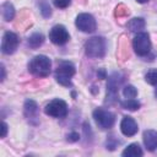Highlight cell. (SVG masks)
<instances>
[{"mask_svg": "<svg viewBox=\"0 0 157 157\" xmlns=\"http://www.w3.org/2000/svg\"><path fill=\"white\" fill-rule=\"evenodd\" d=\"M123 96L128 99V98H135L137 96V90L132 86V85H126L123 88Z\"/></svg>", "mask_w": 157, "mask_h": 157, "instance_id": "d6986e66", "label": "cell"}, {"mask_svg": "<svg viewBox=\"0 0 157 157\" xmlns=\"http://www.w3.org/2000/svg\"><path fill=\"white\" fill-rule=\"evenodd\" d=\"M132 47L135 53L139 56H145L150 53L151 50V40H150V36L146 32H139L134 40H132Z\"/></svg>", "mask_w": 157, "mask_h": 157, "instance_id": "52a82bcc", "label": "cell"}, {"mask_svg": "<svg viewBox=\"0 0 157 157\" xmlns=\"http://www.w3.org/2000/svg\"><path fill=\"white\" fill-rule=\"evenodd\" d=\"M70 36L67 29L63 25H55L50 31H49V39L52 43L56 45H63L69 40Z\"/></svg>", "mask_w": 157, "mask_h": 157, "instance_id": "30bf717a", "label": "cell"}, {"mask_svg": "<svg viewBox=\"0 0 157 157\" xmlns=\"http://www.w3.org/2000/svg\"><path fill=\"white\" fill-rule=\"evenodd\" d=\"M137 2H140V4H146V2H148L150 0H136Z\"/></svg>", "mask_w": 157, "mask_h": 157, "instance_id": "4316f807", "label": "cell"}, {"mask_svg": "<svg viewBox=\"0 0 157 157\" xmlns=\"http://www.w3.org/2000/svg\"><path fill=\"white\" fill-rule=\"evenodd\" d=\"M44 113L53 118H65L67 115V104L63 99H53L45 105Z\"/></svg>", "mask_w": 157, "mask_h": 157, "instance_id": "8992f818", "label": "cell"}, {"mask_svg": "<svg viewBox=\"0 0 157 157\" xmlns=\"http://www.w3.org/2000/svg\"><path fill=\"white\" fill-rule=\"evenodd\" d=\"M18 43H20V39L16 33L11 31L5 32L2 36V40H1V53L6 55L15 53V50L18 47Z\"/></svg>", "mask_w": 157, "mask_h": 157, "instance_id": "ba28073f", "label": "cell"}, {"mask_svg": "<svg viewBox=\"0 0 157 157\" xmlns=\"http://www.w3.org/2000/svg\"><path fill=\"white\" fill-rule=\"evenodd\" d=\"M52 61L47 55H36L28 64V70L36 77H47L50 74Z\"/></svg>", "mask_w": 157, "mask_h": 157, "instance_id": "6da1fadb", "label": "cell"}, {"mask_svg": "<svg viewBox=\"0 0 157 157\" xmlns=\"http://www.w3.org/2000/svg\"><path fill=\"white\" fill-rule=\"evenodd\" d=\"M137 130H139L137 124L130 115L123 117V119L120 121V131L123 132L124 136H128V137L134 136V135H136Z\"/></svg>", "mask_w": 157, "mask_h": 157, "instance_id": "8fae6325", "label": "cell"}, {"mask_svg": "<svg viewBox=\"0 0 157 157\" xmlns=\"http://www.w3.org/2000/svg\"><path fill=\"white\" fill-rule=\"evenodd\" d=\"M43 42H44V36L42 33H33L28 38V45L33 49L40 47L43 44Z\"/></svg>", "mask_w": 157, "mask_h": 157, "instance_id": "e0dca14e", "label": "cell"}, {"mask_svg": "<svg viewBox=\"0 0 157 157\" xmlns=\"http://www.w3.org/2000/svg\"><path fill=\"white\" fill-rule=\"evenodd\" d=\"M1 13H2V18L5 21H11L15 17V7L11 2L6 1L1 5Z\"/></svg>", "mask_w": 157, "mask_h": 157, "instance_id": "2e32d148", "label": "cell"}, {"mask_svg": "<svg viewBox=\"0 0 157 157\" xmlns=\"http://www.w3.org/2000/svg\"><path fill=\"white\" fill-rule=\"evenodd\" d=\"M4 78H5V67L4 65H1V81H4Z\"/></svg>", "mask_w": 157, "mask_h": 157, "instance_id": "484cf974", "label": "cell"}, {"mask_svg": "<svg viewBox=\"0 0 157 157\" xmlns=\"http://www.w3.org/2000/svg\"><path fill=\"white\" fill-rule=\"evenodd\" d=\"M142 155H144V152H142L141 147L139 146V144H130L121 152L123 157H141Z\"/></svg>", "mask_w": 157, "mask_h": 157, "instance_id": "5bb4252c", "label": "cell"}, {"mask_svg": "<svg viewBox=\"0 0 157 157\" xmlns=\"http://www.w3.org/2000/svg\"><path fill=\"white\" fill-rule=\"evenodd\" d=\"M156 97H157V88H156Z\"/></svg>", "mask_w": 157, "mask_h": 157, "instance_id": "83f0119b", "label": "cell"}, {"mask_svg": "<svg viewBox=\"0 0 157 157\" xmlns=\"http://www.w3.org/2000/svg\"><path fill=\"white\" fill-rule=\"evenodd\" d=\"M78 139H80V135H78L77 132H75V131H72V132H70V134L67 135V141H70V142L78 141Z\"/></svg>", "mask_w": 157, "mask_h": 157, "instance_id": "603a6c76", "label": "cell"}, {"mask_svg": "<svg viewBox=\"0 0 157 157\" xmlns=\"http://www.w3.org/2000/svg\"><path fill=\"white\" fill-rule=\"evenodd\" d=\"M145 80H146L147 83L153 85V86H157V69L148 71V72L145 75Z\"/></svg>", "mask_w": 157, "mask_h": 157, "instance_id": "44dd1931", "label": "cell"}, {"mask_svg": "<svg viewBox=\"0 0 157 157\" xmlns=\"http://www.w3.org/2000/svg\"><path fill=\"white\" fill-rule=\"evenodd\" d=\"M121 107L128 110H137L140 108V102H137L134 98H128L126 101L121 102Z\"/></svg>", "mask_w": 157, "mask_h": 157, "instance_id": "ac0fdd59", "label": "cell"}, {"mask_svg": "<svg viewBox=\"0 0 157 157\" xmlns=\"http://www.w3.org/2000/svg\"><path fill=\"white\" fill-rule=\"evenodd\" d=\"M124 77L119 72H113L108 77V83H107V99L105 103H113L117 99L118 96V90L123 82Z\"/></svg>", "mask_w": 157, "mask_h": 157, "instance_id": "5b68a950", "label": "cell"}, {"mask_svg": "<svg viewBox=\"0 0 157 157\" xmlns=\"http://www.w3.org/2000/svg\"><path fill=\"white\" fill-rule=\"evenodd\" d=\"M39 9L43 17H49L52 15V9L45 0H39Z\"/></svg>", "mask_w": 157, "mask_h": 157, "instance_id": "ffe728a7", "label": "cell"}, {"mask_svg": "<svg viewBox=\"0 0 157 157\" xmlns=\"http://www.w3.org/2000/svg\"><path fill=\"white\" fill-rule=\"evenodd\" d=\"M7 134V124L5 121L1 123V137H5Z\"/></svg>", "mask_w": 157, "mask_h": 157, "instance_id": "cb8c5ba5", "label": "cell"}, {"mask_svg": "<svg viewBox=\"0 0 157 157\" xmlns=\"http://www.w3.org/2000/svg\"><path fill=\"white\" fill-rule=\"evenodd\" d=\"M75 66L70 61H61L55 70V80L63 86H71V77L75 75Z\"/></svg>", "mask_w": 157, "mask_h": 157, "instance_id": "3957f363", "label": "cell"}, {"mask_svg": "<svg viewBox=\"0 0 157 157\" xmlns=\"http://www.w3.org/2000/svg\"><path fill=\"white\" fill-rule=\"evenodd\" d=\"M71 0H54V5L59 9H65L70 5Z\"/></svg>", "mask_w": 157, "mask_h": 157, "instance_id": "7402d4cb", "label": "cell"}, {"mask_svg": "<svg viewBox=\"0 0 157 157\" xmlns=\"http://www.w3.org/2000/svg\"><path fill=\"white\" fill-rule=\"evenodd\" d=\"M25 110V117L27 119H34L38 117V105L33 99H27L23 105Z\"/></svg>", "mask_w": 157, "mask_h": 157, "instance_id": "4fadbf2b", "label": "cell"}, {"mask_svg": "<svg viewBox=\"0 0 157 157\" xmlns=\"http://www.w3.org/2000/svg\"><path fill=\"white\" fill-rule=\"evenodd\" d=\"M145 20L141 18V17H134L131 18L128 23H126V27L130 32H140L141 29L145 28Z\"/></svg>", "mask_w": 157, "mask_h": 157, "instance_id": "9a60e30c", "label": "cell"}, {"mask_svg": "<svg viewBox=\"0 0 157 157\" xmlns=\"http://www.w3.org/2000/svg\"><path fill=\"white\" fill-rule=\"evenodd\" d=\"M75 25L76 27L81 31V32H85V33H92L96 31V20L92 15L90 13H80L77 15L76 20H75Z\"/></svg>", "mask_w": 157, "mask_h": 157, "instance_id": "9c48e42d", "label": "cell"}, {"mask_svg": "<svg viewBox=\"0 0 157 157\" xmlns=\"http://www.w3.org/2000/svg\"><path fill=\"white\" fill-rule=\"evenodd\" d=\"M144 144L148 151H155L157 148V131L148 129L144 131Z\"/></svg>", "mask_w": 157, "mask_h": 157, "instance_id": "7c38bea8", "label": "cell"}, {"mask_svg": "<svg viewBox=\"0 0 157 157\" xmlns=\"http://www.w3.org/2000/svg\"><path fill=\"white\" fill-rule=\"evenodd\" d=\"M97 76H98L99 78H105V70H104V69H99V70L97 71Z\"/></svg>", "mask_w": 157, "mask_h": 157, "instance_id": "d4e9b609", "label": "cell"}, {"mask_svg": "<svg viewBox=\"0 0 157 157\" xmlns=\"http://www.w3.org/2000/svg\"><path fill=\"white\" fill-rule=\"evenodd\" d=\"M85 53L88 58H103L105 55V39L92 37L85 43Z\"/></svg>", "mask_w": 157, "mask_h": 157, "instance_id": "7a4b0ae2", "label": "cell"}, {"mask_svg": "<svg viewBox=\"0 0 157 157\" xmlns=\"http://www.w3.org/2000/svg\"><path fill=\"white\" fill-rule=\"evenodd\" d=\"M93 119L98 128H101L102 130L110 129L115 123V115L103 108H96L93 110Z\"/></svg>", "mask_w": 157, "mask_h": 157, "instance_id": "277c9868", "label": "cell"}]
</instances>
